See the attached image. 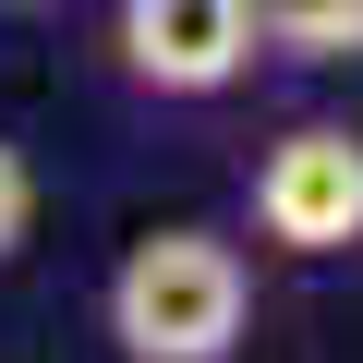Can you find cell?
Here are the masks:
<instances>
[{
  "instance_id": "cell-1",
  "label": "cell",
  "mask_w": 363,
  "mask_h": 363,
  "mask_svg": "<svg viewBox=\"0 0 363 363\" xmlns=\"http://www.w3.org/2000/svg\"><path fill=\"white\" fill-rule=\"evenodd\" d=\"M255 327V267L218 230H145L109 267V339L121 363H230Z\"/></svg>"
},
{
  "instance_id": "cell-2",
  "label": "cell",
  "mask_w": 363,
  "mask_h": 363,
  "mask_svg": "<svg viewBox=\"0 0 363 363\" xmlns=\"http://www.w3.org/2000/svg\"><path fill=\"white\" fill-rule=\"evenodd\" d=\"M242 206H255V242L291 255V267L363 255V133H351V121H291V133H267Z\"/></svg>"
},
{
  "instance_id": "cell-3",
  "label": "cell",
  "mask_w": 363,
  "mask_h": 363,
  "mask_svg": "<svg viewBox=\"0 0 363 363\" xmlns=\"http://www.w3.org/2000/svg\"><path fill=\"white\" fill-rule=\"evenodd\" d=\"M121 73L145 97H218L255 73V0H121Z\"/></svg>"
},
{
  "instance_id": "cell-4",
  "label": "cell",
  "mask_w": 363,
  "mask_h": 363,
  "mask_svg": "<svg viewBox=\"0 0 363 363\" xmlns=\"http://www.w3.org/2000/svg\"><path fill=\"white\" fill-rule=\"evenodd\" d=\"M255 49L339 73V61H363V0H255Z\"/></svg>"
},
{
  "instance_id": "cell-5",
  "label": "cell",
  "mask_w": 363,
  "mask_h": 363,
  "mask_svg": "<svg viewBox=\"0 0 363 363\" xmlns=\"http://www.w3.org/2000/svg\"><path fill=\"white\" fill-rule=\"evenodd\" d=\"M25 230H37V169H25V145L0 133V267L25 255Z\"/></svg>"
},
{
  "instance_id": "cell-6",
  "label": "cell",
  "mask_w": 363,
  "mask_h": 363,
  "mask_svg": "<svg viewBox=\"0 0 363 363\" xmlns=\"http://www.w3.org/2000/svg\"><path fill=\"white\" fill-rule=\"evenodd\" d=\"M0 13H49V0H0Z\"/></svg>"
}]
</instances>
